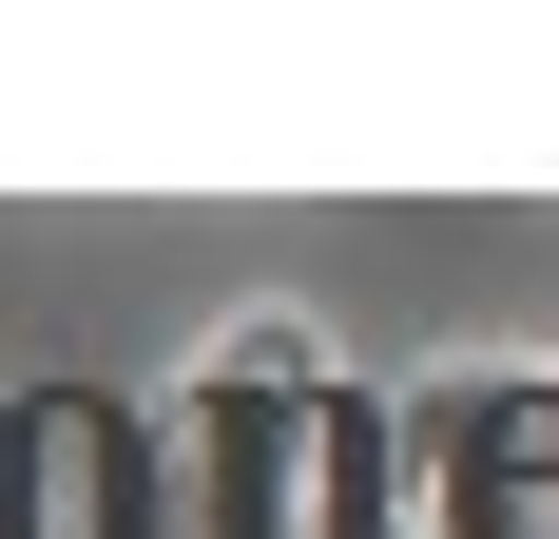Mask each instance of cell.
Listing matches in <instances>:
<instances>
[{
  "label": "cell",
  "mask_w": 559,
  "mask_h": 539,
  "mask_svg": "<svg viewBox=\"0 0 559 539\" xmlns=\"http://www.w3.org/2000/svg\"><path fill=\"white\" fill-rule=\"evenodd\" d=\"M0 539H174V482L135 463L97 385H20L0 405Z\"/></svg>",
  "instance_id": "obj_2"
},
{
  "label": "cell",
  "mask_w": 559,
  "mask_h": 539,
  "mask_svg": "<svg viewBox=\"0 0 559 539\" xmlns=\"http://www.w3.org/2000/svg\"><path fill=\"white\" fill-rule=\"evenodd\" d=\"M174 539H367L347 501V385L309 327H213V367L174 385Z\"/></svg>",
  "instance_id": "obj_1"
}]
</instances>
